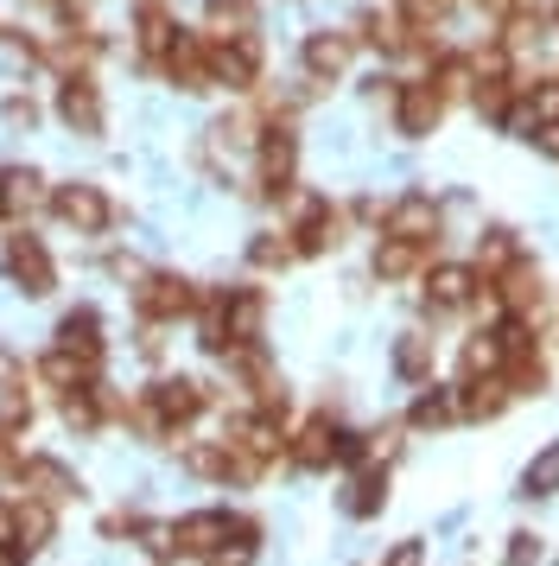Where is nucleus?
Here are the masks:
<instances>
[{"label":"nucleus","instance_id":"obj_8","mask_svg":"<svg viewBox=\"0 0 559 566\" xmlns=\"http://www.w3.org/2000/svg\"><path fill=\"white\" fill-rule=\"evenodd\" d=\"M7 274H13V286L32 293V300H45L51 286H57V268H51L39 235H13V242H7Z\"/></svg>","mask_w":559,"mask_h":566},{"label":"nucleus","instance_id":"obj_13","mask_svg":"<svg viewBox=\"0 0 559 566\" xmlns=\"http://www.w3.org/2000/svg\"><path fill=\"white\" fill-rule=\"evenodd\" d=\"M20 484L32 490V496H45V503H76V496H83V484H76L71 464H64V459H45V452L20 459Z\"/></svg>","mask_w":559,"mask_h":566},{"label":"nucleus","instance_id":"obj_30","mask_svg":"<svg viewBox=\"0 0 559 566\" xmlns=\"http://www.w3.org/2000/svg\"><path fill=\"white\" fill-rule=\"evenodd\" d=\"M249 261H254V268H286V261H299V249H293V235H286V230H267V235H254V242H249Z\"/></svg>","mask_w":559,"mask_h":566},{"label":"nucleus","instance_id":"obj_5","mask_svg":"<svg viewBox=\"0 0 559 566\" xmlns=\"http://www.w3.org/2000/svg\"><path fill=\"white\" fill-rule=\"evenodd\" d=\"M134 312H140L147 325H172V318H184V312H198V286L184 281V274H140Z\"/></svg>","mask_w":559,"mask_h":566},{"label":"nucleus","instance_id":"obj_24","mask_svg":"<svg viewBox=\"0 0 559 566\" xmlns=\"http://www.w3.org/2000/svg\"><path fill=\"white\" fill-rule=\"evenodd\" d=\"M254 547H261V522H249V515H235L229 522V535L217 554H203L210 566H254Z\"/></svg>","mask_w":559,"mask_h":566},{"label":"nucleus","instance_id":"obj_44","mask_svg":"<svg viewBox=\"0 0 559 566\" xmlns=\"http://www.w3.org/2000/svg\"><path fill=\"white\" fill-rule=\"evenodd\" d=\"M445 7H452V0H445Z\"/></svg>","mask_w":559,"mask_h":566},{"label":"nucleus","instance_id":"obj_28","mask_svg":"<svg viewBox=\"0 0 559 566\" xmlns=\"http://www.w3.org/2000/svg\"><path fill=\"white\" fill-rule=\"evenodd\" d=\"M464 376H503V332H477L464 344Z\"/></svg>","mask_w":559,"mask_h":566},{"label":"nucleus","instance_id":"obj_12","mask_svg":"<svg viewBox=\"0 0 559 566\" xmlns=\"http://www.w3.org/2000/svg\"><path fill=\"white\" fill-rule=\"evenodd\" d=\"M477 293H483V281H477V268H464V261H439L426 274V306L432 312H464Z\"/></svg>","mask_w":559,"mask_h":566},{"label":"nucleus","instance_id":"obj_17","mask_svg":"<svg viewBox=\"0 0 559 566\" xmlns=\"http://www.w3.org/2000/svg\"><path fill=\"white\" fill-rule=\"evenodd\" d=\"M515 395H508L503 376H464L457 382V420H496Z\"/></svg>","mask_w":559,"mask_h":566},{"label":"nucleus","instance_id":"obj_16","mask_svg":"<svg viewBox=\"0 0 559 566\" xmlns=\"http://www.w3.org/2000/svg\"><path fill=\"white\" fill-rule=\"evenodd\" d=\"M229 522H235L229 510H198V515H184V522H172V554H217Z\"/></svg>","mask_w":559,"mask_h":566},{"label":"nucleus","instance_id":"obj_9","mask_svg":"<svg viewBox=\"0 0 559 566\" xmlns=\"http://www.w3.org/2000/svg\"><path fill=\"white\" fill-rule=\"evenodd\" d=\"M439 205H432V191H407V198H394L388 205V235H401V242H420V249H432L439 242Z\"/></svg>","mask_w":559,"mask_h":566},{"label":"nucleus","instance_id":"obj_6","mask_svg":"<svg viewBox=\"0 0 559 566\" xmlns=\"http://www.w3.org/2000/svg\"><path fill=\"white\" fill-rule=\"evenodd\" d=\"M439 122H445V96H439L432 77H413V83L394 90V128H401L407 140H426Z\"/></svg>","mask_w":559,"mask_h":566},{"label":"nucleus","instance_id":"obj_1","mask_svg":"<svg viewBox=\"0 0 559 566\" xmlns=\"http://www.w3.org/2000/svg\"><path fill=\"white\" fill-rule=\"evenodd\" d=\"M203 45H210V83H229V90H254V83H261L267 45H261L249 27L223 32V39H203Z\"/></svg>","mask_w":559,"mask_h":566},{"label":"nucleus","instance_id":"obj_26","mask_svg":"<svg viewBox=\"0 0 559 566\" xmlns=\"http://www.w3.org/2000/svg\"><path fill=\"white\" fill-rule=\"evenodd\" d=\"M515 255H521L515 230H503V223H496V230H483V242H477V281L489 286V281H496V274H503V268H508Z\"/></svg>","mask_w":559,"mask_h":566},{"label":"nucleus","instance_id":"obj_25","mask_svg":"<svg viewBox=\"0 0 559 566\" xmlns=\"http://www.w3.org/2000/svg\"><path fill=\"white\" fill-rule=\"evenodd\" d=\"M172 39H178V20L166 13V7H147V13H140V57H147L152 71L166 64V52H172Z\"/></svg>","mask_w":559,"mask_h":566},{"label":"nucleus","instance_id":"obj_29","mask_svg":"<svg viewBox=\"0 0 559 566\" xmlns=\"http://www.w3.org/2000/svg\"><path fill=\"white\" fill-rule=\"evenodd\" d=\"M553 490H559V439H553V446H547V452H540V459L528 464V471H521V496H528V503L553 496Z\"/></svg>","mask_w":559,"mask_h":566},{"label":"nucleus","instance_id":"obj_2","mask_svg":"<svg viewBox=\"0 0 559 566\" xmlns=\"http://www.w3.org/2000/svg\"><path fill=\"white\" fill-rule=\"evenodd\" d=\"M140 401L152 408L159 433H184V427H191V420L203 413V401H210V395H203L198 376H159V382H152Z\"/></svg>","mask_w":559,"mask_h":566},{"label":"nucleus","instance_id":"obj_40","mask_svg":"<svg viewBox=\"0 0 559 566\" xmlns=\"http://www.w3.org/2000/svg\"><path fill=\"white\" fill-rule=\"evenodd\" d=\"M483 13H496V20H515V0H477Z\"/></svg>","mask_w":559,"mask_h":566},{"label":"nucleus","instance_id":"obj_15","mask_svg":"<svg viewBox=\"0 0 559 566\" xmlns=\"http://www.w3.org/2000/svg\"><path fill=\"white\" fill-rule=\"evenodd\" d=\"M57 115H64L76 134L96 140L102 134V90H96V77H64L57 83Z\"/></svg>","mask_w":559,"mask_h":566},{"label":"nucleus","instance_id":"obj_41","mask_svg":"<svg viewBox=\"0 0 559 566\" xmlns=\"http://www.w3.org/2000/svg\"><path fill=\"white\" fill-rule=\"evenodd\" d=\"M0 223H7V179H0Z\"/></svg>","mask_w":559,"mask_h":566},{"label":"nucleus","instance_id":"obj_36","mask_svg":"<svg viewBox=\"0 0 559 566\" xmlns=\"http://www.w3.org/2000/svg\"><path fill=\"white\" fill-rule=\"evenodd\" d=\"M0 547H13L20 554V528H13V503H0ZM25 560V554H20Z\"/></svg>","mask_w":559,"mask_h":566},{"label":"nucleus","instance_id":"obj_21","mask_svg":"<svg viewBox=\"0 0 559 566\" xmlns=\"http://www.w3.org/2000/svg\"><path fill=\"white\" fill-rule=\"evenodd\" d=\"M457 420V388H426L413 408H407V427L413 433H439V427H452Z\"/></svg>","mask_w":559,"mask_h":566},{"label":"nucleus","instance_id":"obj_22","mask_svg":"<svg viewBox=\"0 0 559 566\" xmlns=\"http://www.w3.org/2000/svg\"><path fill=\"white\" fill-rule=\"evenodd\" d=\"M57 344L64 350H89V357H102V312L96 306H76L57 318Z\"/></svg>","mask_w":559,"mask_h":566},{"label":"nucleus","instance_id":"obj_20","mask_svg":"<svg viewBox=\"0 0 559 566\" xmlns=\"http://www.w3.org/2000/svg\"><path fill=\"white\" fill-rule=\"evenodd\" d=\"M13 528H20V554H39V547L57 535V515H51L45 496H20V503H13Z\"/></svg>","mask_w":559,"mask_h":566},{"label":"nucleus","instance_id":"obj_32","mask_svg":"<svg viewBox=\"0 0 559 566\" xmlns=\"http://www.w3.org/2000/svg\"><path fill=\"white\" fill-rule=\"evenodd\" d=\"M0 179H7V210H32L39 205V172H32V166H13V172H0Z\"/></svg>","mask_w":559,"mask_h":566},{"label":"nucleus","instance_id":"obj_39","mask_svg":"<svg viewBox=\"0 0 559 566\" xmlns=\"http://www.w3.org/2000/svg\"><path fill=\"white\" fill-rule=\"evenodd\" d=\"M7 382H20V357H13V350L0 344V388H7Z\"/></svg>","mask_w":559,"mask_h":566},{"label":"nucleus","instance_id":"obj_34","mask_svg":"<svg viewBox=\"0 0 559 566\" xmlns=\"http://www.w3.org/2000/svg\"><path fill=\"white\" fill-rule=\"evenodd\" d=\"M503 566H540V535H528V528H515V535H508Z\"/></svg>","mask_w":559,"mask_h":566},{"label":"nucleus","instance_id":"obj_18","mask_svg":"<svg viewBox=\"0 0 559 566\" xmlns=\"http://www.w3.org/2000/svg\"><path fill=\"white\" fill-rule=\"evenodd\" d=\"M39 376H45L51 388H89L102 376V357H89V350H45V363H39Z\"/></svg>","mask_w":559,"mask_h":566},{"label":"nucleus","instance_id":"obj_14","mask_svg":"<svg viewBox=\"0 0 559 566\" xmlns=\"http://www.w3.org/2000/svg\"><path fill=\"white\" fill-rule=\"evenodd\" d=\"M286 235H293V249H299V255H325V249L344 242V217H337L325 198H305V205H299V230H286Z\"/></svg>","mask_w":559,"mask_h":566},{"label":"nucleus","instance_id":"obj_35","mask_svg":"<svg viewBox=\"0 0 559 566\" xmlns=\"http://www.w3.org/2000/svg\"><path fill=\"white\" fill-rule=\"evenodd\" d=\"M0 115H7V128H32V122H39V103H32V96H7Z\"/></svg>","mask_w":559,"mask_h":566},{"label":"nucleus","instance_id":"obj_33","mask_svg":"<svg viewBox=\"0 0 559 566\" xmlns=\"http://www.w3.org/2000/svg\"><path fill=\"white\" fill-rule=\"evenodd\" d=\"M203 7H210V20L229 27V32H242L254 20V0H203Z\"/></svg>","mask_w":559,"mask_h":566},{"label":"nucleus","instance_id":"obj_37","mask_svg":"<svg viewBox=\"0 0 559 566\" xmlns=\"http://www.w3.org/2000/svg\"><path fill=\"white\" fill-rule=\"evenodd\" d=\"M381 566H420V541H401V547H394Z\"/></svg>","mask_w":559,"mask_h":566},{"label":"nucleus","instance_id":"obj_27","mask_svg":"<svg viewBox=\"0 0 559 566\" xmlns=\"http://www.w3.org/2000/svg\"><path fill=\"white\" fill-rule=\"evenodd\" d=\"M420 261H426L420 242H401V235H381V242H376V274H381V281H407Z\"/></svg>","mask_w":559,"mask_h":566},{"label":"nucleus","instance_id":"obj_3","mask_svg":"<svg viewBox=\"0 0 559 566\" xmlns=\"http://www.w3.org/2000/svg\"><path fill=\"white\" fill-rule=\"evenodd\" d=\"M496 306H503L515 325H528V332H534V318L547 312V281H540V268H534L528 255H515L503 274H496Z\"/></svg>","mask_w":559,"mask_h":566},{"label":"nucleus","instance_id":"obj_19","mask_svg":"<svg viewBox=\"0 0 559 566\" xmlns=\"http://www.w3.org/2000/svg\"><path fill=\"white\" fill-rule=\"evenodd\" d=\"M381 510H388V471L381 464H362L350 484H344V515L362 522V515H381Z\"/></svg>","mask_w":559,"mask_h":566},{"label":"nucleus","instance_id":"obj_23","mask_svg":"<svg viewBox=\"0 0 559 566\" xmlns=\"http://www.w3.org/2000/svg\"><path fill=\"white\" fill-rule=\"evenodd\" d=\"M432 357H439V350H432L426 332H401L394 337V376H401V382H426Z\"/></svg>","mask_w":559,"mask_h":566},{"label":"nucleus","instance_id":"obj_31","mask_svg":"<svg viewBox=\"0 0 559 566\" xmlns=\"http://www.w3.org/2000/svg\"><path fill=\"white\" fill-rule=\"evenodd\" d=\"M25 427H32V395H25V388H0V433H25Z\"/></svg>","mask_w":559,"mask_h":566},{"label":"nucleus","instance_id":"obj_42","mask_svg":"<svg viewBox=\"0 0 559 566\" xmlns=\"http://www.w3.org/2000/svg\"><path fill=\"white\" fill-rule=\"evenodd\" d=\"M147 7H166V0H140V13H147Z\"/></svg>","mask_w":559,"mask_h":566},{"label":"nucleus","instance_id":"obj_4","mask_svg":"<svg viewBox=\"0 0 559 566\" xmlns=\"http://www.w3.org/2000/svg\"><path fill=\"white\" fill-rule=\"evenodd\" d=\"M51 210H57V223H71L76 235H102L115 223V205H108V191L89 179H71L51 191Z\"/></svg>","mask_w":559,"mask_h":566},{"label":"nucleus","instance_id":"obj_7","mask_svg":"<svg viewBox=\"0 0 559 566\" xmlns=\"http://www.w3.org/2000/svg\"><path fill=\"white\" fill-rule=\"evenodd\" d=\"M261 191L267 198H286L293 191V172H299V134L286 128V122H274V128L261 134Z\"/></svg>","mask_w":559,"mask_h":566},{"label":"nucleus","instance_id":"obj_38","mask_svg":"<svg viewBox=\"0 0 559 566\" xmlns=\"http://www.w3.org/2000/svg\"><path fill=\"white\" fill-rule=\"evenodd\" d=\"M528 140L540 147V154H553V159H559V122H553V128H534Z\"/></svg>","mask_w":559,"mask_h":566},{"label":"nucleus","instance_id":"obj_11","mask_svg":"<svg viewBox=\"0 0 559 566\" xmlns=\"http://www.w3.org/2000/svg\"><path fill=\"white\" fill-rule=\"evenodd\" d=\"M159 71H166L178 90H191V96H198V90H217V83H210V45H203L198 32H184V27H178L172 52H166V64H159Z\"/></svg>","mask_w":559,"mask_h":566},{"label":"nucleus","instance_id":"obj_10","mask_svg":"<svg viewBox=\"0 0 559 566\" xmlns=\"http://www.w3.org/2000/svg\"><path fill=\"white\" fill-rule=\"evenodd\" d=\"M350 57H356V39L350 32H312V39H305L299 45V64H305V77L312 83H337L344 77V71H350Z\"/></svg>","mask_w":559,"mask_h":566},{"label":"nucleus","instance_id":"obj_43","mask_svg":"<svg viewBox=\"0 0 559 566\" xmlns=\"http://www.w3.org/2000/svg\"><path fill=\"white\" fill-rule=\"evenodd\" d=\"M553 27H559V7H553Z\"/></svg>","mask_w":559,"mask_h":566}]
</instances>
